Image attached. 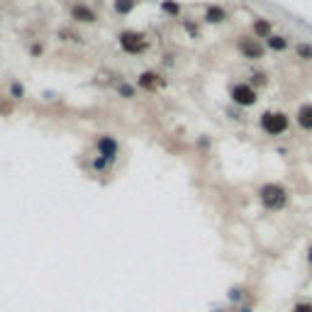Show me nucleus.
Here are the masks:
<instances>
[{"instance_id":"obj_1","label":"nucleus","mask_w":312,"mask_h":312,"mask_svg":"<svg viewBox=\"0 0 312 312\" xmlns=\"http://www.w3.org/2000/svg\"><path fill=\"white\" fill-rule=\"evenodd\" d=\"M258 198H261L266 210H280V207H285V202H288V193L278 183H266L258 190Z\"/></svg>"},{"instance_id":"obj_2","label":"nucleus","mask_w":312,"mask_h":312,"mask_svg":"<svg viewBox=\"0 0 312 312\" xmlns=\"http://www.w3.org/2000/svg\"><path fill=\"white\" fill-rule=\"evenodd\" d=\"M261 127L266 134H283L285 129H288V117L283 115V112H263V117H261Z\"/></svg>"},{"instance_id":"obj_3","label":"nucleus","mask_w":312,"mask_h":312,"mask_svg":"<svg viewBox=\"0 0 312 312\" xmlns=\"http://www.w3.org/2000/svg\"><path fill=\"white\" fill-rule=\"evenodd\" d=\"M120 47L127 54H139V52L147 49V37L142 32H122L120 35Z\"/></svg>"},{"instance_id":"obj_4","label":"nucleus","mask_w":312,"mask_h":312,"mask_svg":"<svg viewBox=\"0 0 312 312\" xmlns=\"http://www.w3.org/2000/svg\"><path fill=\"white\" fill-rule=\"evenodd\" d=\"M232 98H234V103L249 108V105L256 103V91L251 86H246V83H237V86H232Z\"/></svg>"},{"instance_id":"obj_5","label":"nucleus","mask_w":312,"mask_h":312,"mask_svg":"<svg viewBox=\"0 0 312 312\" xmlns=\"http://www.w3.org/2000/svg\"><path fill=\"white\" fill-rule=\"evenodd\" d=\"M239 52L246 56V59H261L263 56V47L258 44V39L241 37L239 39Z\"/></svg>"},{"instance_id":"obj_6","label":"nucleus","mask_w":312,"mask_h":312,"mask_svg":"<svg viewBox=\"0 0 312 312\" xmlns=\"http://www.w3.org/2000/svg\"><path fill=\"white\" fill-rule=\"evenodd\" d=\"M98 149L103 151L105 159H115V154H117V144H115V139H110V137H103L98 142Z\"/></svg>"},{"instance_id":"obj_7","label":"nucleus","mask_w":312,"mask_h":312,"mask_svg":"<svg viewBox=\"0 0 312 312\" xmlns=\"http://www.w3.org/2000/svg\"><path fill=\"white\" fill-rule=\"evenodd\" d=\"M71 15L74 20H81V22H95V15H93V10H88L86 5H74V10H71Z\"/></svg>"},{"instance_id":"obj_8","label":"nucleus","mask_w":312,"mask_h":312,"mask_svg":"<svg viewBox=\"0 0 312 312\" xmlns=\"http://www.w3.org/2000/svg\"><path fill=\"white\" fill-rule=\"evenodd\" d=\"M297 125L302 129H312V105H302L297 110Z\"/></svg>"},{"instance_id":"obj_9","label":"nucleus","mask_w":312,"mask_h":312,"mask_svg":"<svg viewBox=\"0 0 312 312\" xmlns=\"http://www.w3.org/2000/svg\"><path fill=\"white\" fill-rule=\"evenodd\" d=\"M254 35H256V37H271V22L256 20V22H254Z\"/></svg>"},{"instance_id":"obj_10","label":"nucleus","mask_w":312,"mask_h":312,"mask_svg":"<svg viewBox=\"0 0 312 312\" xmlns=\"http://www.w3.org/2000/svg\"><path fill=\"white\" fill-rule=\"evenodd\" d=\"M139 86L147 88V91H154V88L159 86V76L156 74H144L142 78H139Z\"/></svg>"},{"instance_id":"obj_11","label":"nucleus","mask_w":312,"mask_h":312,"mask_svg":"<svg viewBox=\"0 0 312 312\" xmlns=\"http://www.w3.org/2000/svg\"><path fill=\"white\" fill-rule=\"evenodd\" d=\"M134 3H137V0H115V10L125 15V13H129V10L134 8Z\"/></svg>"},{"instance_id":"obj_12","label":"nucleus","mask_w":312,"mask_h":312,"mask_svg":"<svg viewBox=\"0 0 312 312\" xmlns=\"http://www.w3.org/2000/svg\"><path fill=\"white\" fill-rule=\"evenodd\" d=\"M207 20H210V22H222V20H224V10H222V8H210V10H207Z\"/></svg>"},{"instance_id":"obj_13","label":"nucleus","mask_w":312,"mask_h":312,"mask_svg":"<svg viewBox=\"0 0 312 312\" xmlns=\"http://www.w3.org/2000/svg\"><path fill=\"white\" fill-rule=\"evenodd\" d=\"M268 47L280 52V49H285V47H288V42H285L283 37H273V35H271V37H268Z\"/></svg>"},{"instance_id":"obj_14","label":"nucleus","mask_w":312,"mask_h":312,"mask_svg":"<svg viewBox=\"0 0 312 312\" xmlns=\"http://www.w3.org/2000/svg\"><path fill=\"white\" fill-rule=\"evenodd\" d=\"M293 312H312V302L310 300H300L293 305Z\"/></svg>"},{"instance_id":"obj_15","label":"nucleus","mask_w":312,"mask_h":312,"mask_svg":"<svg viewBox=\"0 0 312 312\" xmlns=\"http://www.w3.org/2000/svg\"><path fill=\"white\" fill-rule=\"evenodd\" d=\"M297 54H300V59H312V47L310 44H297Z\"/></svg>"},{"instance_id":"obj_16","label":"nucleus","mask_w":312,"mask_h":312,"mask_svg":"<svg viewBox=\"0 0 312 312\" xmlns=\"http://www.w3.org/2000/svg\"><path fill=\"white\" fill-rule=\"evenodd\" d=\"M164 10L166 13H171V15H178V13H181V8L173 5V3H164Z\"/></svg>"},{"instance_id":"obj_17","label":"nucleus","mask_w":312,"mask_h":312,"mask_svg":"<svg viewBox=\"0 0 312 312\" xmlns=\"http://www.w3.org/2000/svg\"><path fill=\"white\" fill-rule=\"evenodd\" d=\"M10 91H13L15 98H22V86H20V83H13V88H10Z\"/></svg>"},{"instance_id":"obj_18","label":"nucleus","mask_w":312,"mask_h":312,"mask_svg":"<svg viewBox=\"0 0 312 312\" xmlns=\"http://www.w3.org/2000/svg\"><path fill=\"white\" fill-rule=\"evenodd\" d=\"M307 258H310V263H312V246H310V251H307Z\"/></svg>"}]
</instances>
